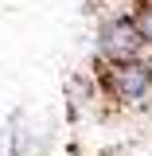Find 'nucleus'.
Here are the masks:
<instances>
[{"instance_id": "obj_1", "label": "nucleus", "mask_w": 152, "mask_h": 156, "mask_svg": "<svg viewBox=\"0 0 152 156\" xmlns=\"http://www.w3.org/2000/svg\"><path fill=\"white\" fill-rule=\"evenodd\" d=\"M105 90L113 101H125V105H136L152 94V62H140V58H117V62H105Z\"/></svg>"}, {"instance_id": "obj_3", "label": "nucleus", "mask_w": 152, "mask_h": 156, "mask_svg": "<svg viewBox=\"0 0 152 156\" xmlns=\"http://www.w3.org/2000/svg\"><path fill=\"white\" fill-rule=\"evenodd\" d=\"M136 31H140V39H144V43H152V0L148 4H140V8H136Z\"/></svg>"}, {"instance_id": "obj_2", "label": "nucleus", "mask_w": 152, "mask_h": 156, "mask_svg": "<svg viewBox=\"0 0 152 156\" xmlns=\"http://www.w3.org/2000/svg\"><path fill=\"white\" fill-rule=\"evenodd\" d=\"M97 47L105 62H117V58H136V51L144 47V39L136 31V20L133 16H113L101 23V35H97Z\"/></svg>"}]
</instances>
